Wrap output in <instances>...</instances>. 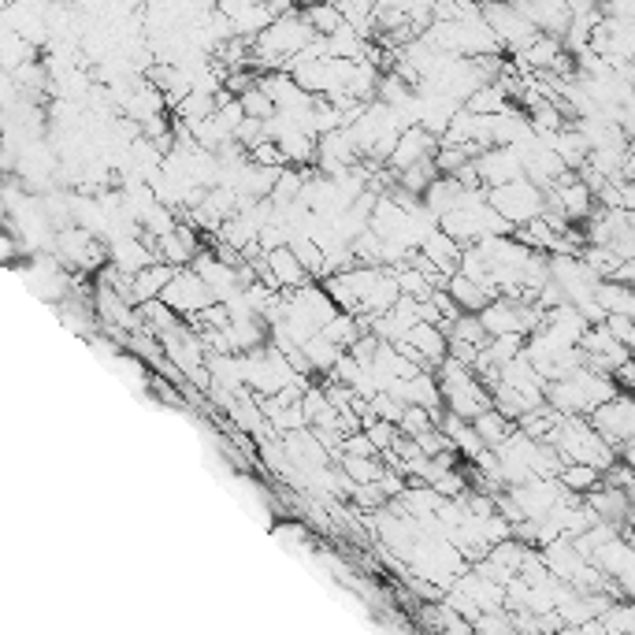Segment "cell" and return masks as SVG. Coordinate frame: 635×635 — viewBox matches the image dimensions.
Here are the masks:
<instances>
[{
  "label": "cell",
  "mask_w": 635,
  "mask_h": 635,
  "mask_svg": "<svg viewBox=\"0 0 635 635\" xmlns=\"http://www.w3.org/2000/svg\"><path fill=\"white\" fill-rule=\"evenodd\" d=\"M487 205H491L502 220L513 223V227H524V223L535 220V216L543 212V190L520 175V179L513 182L491 186V190H487Z\"/></svg>",
  "instance_id": "6da1fadb"
},
{
  "label": "cell",
  "mask_w": 635,
  "mask_h": 635,
  "mask_svg": "<svg viewBox=\"0 0 635 635\" xmlns=\"http://www.w3.org/2000/svg\"><path fill=\"white\" fill-rule=\"evenodd\" d=\"M591 428L598 431V439L606 442L610 450H617L621 442H632L635 439V405L628 398V390H617L610 402H602L591 409Z\"/></svg>",
  "instance_id": "7a4b0ae2"
},
{
  "label": "cell",
  "mask_w": 635,
  "mask_h": 635,
  "mask_svg": "<svg viewBox=\"0 0 635 635\" xmlns=\"http://www.w3.org/2000/svg\"><path fill=\"white\" fill-rule=\"evenodd\" d=\"M160 301H164L171 312H179L182 320H190V316H197V312L205 309V305H212L216 298H212V290L205 286V279L186 264V268H175L168 286L160 290Z\"/></svg>",
  "instance_id": "3957f363"
},
{
  "label": "cell",
  "mask_w": 635,
  "mask_h": 635,
  "mask_svg": "<svg viewBox=\"0 0 635 635\" xmlns=\"http://www.w3.org/2000/svg\"><path fill=\"white\" fill-rule=\"evenodd\" d=\"M190 268H194L201 279H205V286L212 290V298L216 301H227L234 298V294H242V279H238V268H231V264H223L212 249L201 242V249H197L194 257H190Z\"/></svg>",
  "instance_id": "277c9868"
},
{
  "label": "cell",
  "mask_w": 635,
  "mask_h": 635,
  "mask_svg": "<svg viewBox=\"0 0 635 635\" xmlns=\"http://www.w3.org/2000/svg\"><path fill=\"white\" fill-rule=\"evenodd\" d=\"M472 164H476V175H480V182L487 190L524 175L517 145H487V149H480V153L472 156Z\"/></svg>",
  "instance_id": "5b68a950"
},
{
  "label": "cell",
  "mask_w": 635,
  "mask_h": 635,
  "mask_svg": "<svg viewBox=\"0 0 635 635\" xmlns=\"http://www.w3.org/2000/svg\"><path fill=\"white\" fill-rule=\"evenodd\" d=\"M435 149H439V138H435L431 130H424L420 123H405L398 142H394V149H390V156L383 164H387L390 171H402L409 168V164H416V160H424V156H435Z\"/></svg>",
  "instance_id": "8992f818"
},
{
  "label": "cell",
  "mask_w": 635,
  "mask_h": 635,
  "mask_svg": "<svg viewBox=\"0 0 635 635\" xmlns=\"http://www.w3.org/2000/svg\"><path fill=\"white\" fill-rule=\"evenodd\" d=\"M584 506L595 513L598 520H613V524H628V513H632V498L621 487H610V483H598L591 491L580 494Z\"/></svg>",
  "instance_id": "52a82bcc"
},
{
  "label": "cell",
  "mask_w": 635,
  "mask_h": 635,
  "mask_svg": "<svg viewBox=\"0 0 635 635\" xmlns=\"http://www.w3.org/2000/svg\"><path fill=\"white\" fill-rule=\"evenodd\" d=\"M264 264H268V275H272L268 283H272L275 290H298V286H305L312 279L286 246L268 249V253H264Z\"/></svg>",
  "instance_id": "ba28073f"
},
{
  "label": "cell",
  "mask_w": 635,
  "mask_h": 635,
  "mask_svg": "<svg viewBox=\"0 0 635 635\" xmlns=\"http://www.w3.org/2000/svg\"><path fill=\"white\" fill-rule=\"evenodd\" d=\"M439 231L450 234L457 246H472L476 238H483V205L480 208L457 205V208H450V212H442Z\"/></svg>",
  "instance_id": "9c48e42d"
},
{
  "label": "cell",
  "mask_w": 635,
  "mask_h": 635,
  "mask_svg": "<svg viewBox=\"0 0 635 635\" xmlns=\"http://www.w3.org/2000/svg\"><path fill=\"white\" fill-rule=\"evenodd\" d=\"M405 342L413 346L416 353H420V361H424V368H439L442 361H446V335H442L435 324H424V320H416L409 331H405Z\"/></svg>",
  "instance_id": "30bf717a"
},
{
  "label": "cell",
  "mask_w": 635,
  "mask_h": 635,
  "mask_svg": "<svg viewBox=\"0 0 635 635\" xmlns=\"http://www.w3.org/2000/svg\"><path fill=\"white\" fill-rule=\"evenodd\" d=\"M420 253L428 257V264L435 268V272H442V275H454L457 272V257H461V246H457V242L446 231H439V227H435V231H431L428 238L420 242Z\"/></svg>",
  "instance_id": "8fae6325"
},
{
  "label": "cell",
  "mask_w": 635,
  "mask_h": 635,
  "mask_svg": "<svg viewBox=\"0 0 635 635\" xmlns=\"http://www.w3.org/2000/svg\"><path fill=\"white\" fill-rule=\"evenodd\" d=\"M446 294L454 298V305L461 312H480L483 305L494 298L491 286L476 283V279H468V275H461V272H454L450 279H446Z\"/></svg>",
  "instance_id": "7c38bea8"
},
{
  "label": "cell",
  "mask_w": 635,
  "mask_h": 635,
  "mask_svg": "<svg viewBox=\"0 0 635 635\" xmlns=\"http://www.w3.org/2000/svg\"><path fill=\"white\" fill-rule=\"evenodd\" d=\"M171 275H175V268H171V264H164V260H153V264H145V268H138V272L130 275L134 305H138V301H149V298H160V290L168 286Z\"/></svg>",
  "instance_id": "4fadbf2b"
},
{
  "label": "cell",
  "mask_w": 635,
  "mask_h": 635,
  "mask_svg": "<svg viewBox=\"0 0 635 635\" xmlns=\"http://www.w3.org/2000/svg\"><path fill=\"white\" fill-rule=\"evenodd\" d=\"M156 242H134V238H116L112 242V264H116L119 272H138V268H145V264H153V260H160L156 257Z\"/></svg>",
  "instance_id": "5bb4252c"
},
{
  "label": "cell",
  "mask_w": 635,
  "mask_h": 635,
  "mask_svg": "<svg viewBox=\"0 0 635 635\" xmlns=\"http://www.w3.org/2000/svg\"><path fill=\"white\" fill-rule=\"evenodd\" d=\"M301 353H305V361H309L312 376H316V372H320V376H327V372H331V364L338 361L342 346H335V342H331L324 331H312V335L301 342Z\"/></svg>",
  "instance_id": "9a60e30c"
},
{
  "label": "cell",
  "mask_w": 635,
  "mask_h": 635,
  "mask_svg": "<svg viewBox=\"0 0 635 635\" xmlns=\"http://www.w3.org/2000/svg\"><path fill=\"white\" fill-rule=\"evenodd\" d=\"M286 249L298 257V264L312 275V279H320V275H324V246H320L316 238H309L305 231H290Z\"/></svg>",
  "instance_id": "2e32d148"
},
{
  "label": "cell",
  "mask_w": 635,
  "mask_h": 635,
  "mask_svg": "<svg viewBox=\"0 0 635 635\" xmlns=\"http://www.w3.org/2000/svg\"><path fill=\"white\" fill-rule=\"evenodd\" d=\"M595 301L606 312H621V316H635V294L628 283L617 279H598L595 283Z\"/></svg>",
  "instance_id": "e0dca14e"
},
{
  "label": "cell",
  "mask_w": 635,
  "mask_h": 635,
  "mask_svg": "<svg viewBox=\"0 0 635 635\" xmlns=\"http://www.w3.org/2000/svg\"><path fill=\"white\" fill-rule=\"evenodd\" d=\"M472 428H476V435H480L483 446H487V450H494V446L506 439L509 431L517 428V424H513V420H506V416H502L491 405V409H483V413L472 416Z\"/></svg>",
  "instance_id": "ac0fdd59"
},
{
  "label": "cell",
  "mask_w": 635,
  "mask_h": 635,
  "mask_svg": "<svg viewBox=\"0 0 635 635\" xmlns=\"http://www.w3.org/2000/svg\"><path fill=\"white\" fill-rule=\"evenodd\" d=\"M298 12H301V19L309 23V30L316 38H327V34H335L338 26H342V12H338L331 0H316V4L298 8Z\"/></svg>",
  "instance_id": "d6986e66"
},
{
  "label": "cell",
  "mask_w": 635,
  "mask_h": 635,
  "mask_svg": "<svg viewBox=\"0 0 635 635\" xmlns=\"http://www.w3.org/2000/svg\"><path fill=\"white\" fill-rule=\"evenodd\" d=\"M558 483L565 487V491H572V494H584V491H591V487H598V483H602V472H598L595 465H580V461H561Z\"/></svg>",
  "instance_id": "ffe728a7"
},
{
  "label": "cell",
  "mask_w": 635,
  "mask_h": 635,
  "mask_svg": "<svg viewBox=\"0 0 635 635\" xmlns=\"http://www.w3.org/2000/svg\"><path fill=\"white\" fill-rule=\"evenodd\" d=\"M439 175V168H435V160L431 156H424V160H416V164H409V168L394 171V186H402L405 194H424V186H428L431 179Z\"/></svg>",
  "instance_id": "44dd1931"
},
{
  "label": "cell",
  "mask_w": 635,
  "mask_h": 635,
  "mask_svg": "<svg viewBox=\"0 0 635 635\" xmlns=\"http://www.w3.org/2000/svg\"><path fill=\"white\" fill-rule=\"evenodd\" d=\"M320 331H324V335L331 338L335 346H342V350H350L353 338L361 335V324H357V312H342V309H338L335 316H331V320H327V324L320 327Z\"/></svg>",
  "instance_id": "7402d4cb"
},
{
  "label": "cell",
  "mask_w": 635,
  "mask_h": 635,
  "mask_svg": "<svg viewBox=\"0 0 635 635\" xmlns=\"http://www.w3.org/2000/svg\"><path fill=\"white\" fill-rule=\"evenodd\" d=\"M361 431L368 435V442L376 446L379 454H387L390 446H394V439H398V424H390V420H379V416H364Z\"/></svg>",
  "instance_id": "603a6c76"
},
{
  "label": "cell",
  "mask_w": 635,
  "mask_h": 635,
  "mask_svg": "<svg viewBox=\"0 0 635 635\" xmlns=\"http://www.w3.org/2000/svg\"><path fill=\"white\" fill-rule=\"evenodd\" d=\"M435 428V416H431V409H424V405H405L402 416H398V431L402 435H409V439H416L420 431Z\"/></svg>",
  "instance_id": "cb8c5ba5"
},
{
  "label": "cell",
  "mask_w": 635,
  "mask_h": 635,
  "mask_svg": "<svg viewBox=\"0 0 635 635\" xmlns=\"http://www.w3.org/2000/svg\"><path fill=\"white\" fill-rule=\"evenodd\" d=\"M405 405L390 394V390H376L372 398H368V409H364V416H379V420H390V424H398V416H402ZM361 416V420H364Z\"/></svg>",
  "instance_id": "d4e9b609"
},
{
  "label": "cell",
  "mask_w": 635,
  "mask_h": 635,
  "mask_svg": "<svg viewBox=\"0 0 635 635\" xmlns=\"http://www.w3.org/2000/svg\"><path fill=\"white\" fill-rule=\"evenodd\" d=\"M238 104H242V112H246V116H253V119H272L275 116L272 97L260 90L257 82H253V86H249V90L238 97Z\"/></svg>",
  "instance_id": "484cf974"
},
{
  "label": "cell",
  "mask_w": 635,
  "mask_h": 635,
  "mask_svg": "<svg viewBox=\"0 0 635 635\" xmlns=\"http://www.w3.org/2000/svg\"><path fill=\"white\" fill-rule=\"evenodd\" d=\"M602 327L610 331L621 346H632L635 342V324H632V316H621V312H606V320H602Z\"/></svg>",
  "instance_id": "4316f807"
},
{
  "label": "cell",
  "mask_w": 635,
  "mask_h": 635,
  "mask_svg": "<svg viewBox=\"0 0 635 635\" xmlns=\"http://www.w3.org/2000/svg\"><path fill=\"white\" fill-rule=\"evenodd\" d=\"M413 442H416V450H420L424 457H435V454H442V450H454V446H450V439H446V435H442L439 428L420 431V435H416Z\"/></svg>",
  "instance_id": "83f0119b"
},
{
  "label": "cell",
  "mask_w": 635,
  "mask_h": 635,
  "mask_svg": "<svg viewBox=\"0 0 635 635\" xmlns=\"http://www.w3.org/2000/svg\"><path fill=\"white\" fill-rule=\"evenodd\" d=\"M305 4H316V0H298V8H305Z\"/></svg>",
  "instance_id": "f1b7e54d"
}]
</instances>
